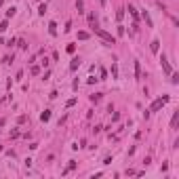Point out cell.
Here are the masks:
<instances>
[{
    "instance_id": "cell-1",
    "label": "cell",
    "mask_w": 179,
    "mask_h": 179,
    "mask_svg": "<svg viewBox=\"0 0 179 179\" xmlns=\"http://www.w3.org/2000/svg\"><path fill=\"white\" fill-rule=\"evenodd\" d=\"M93 32L101 38V40H105L107 44H114V42H116V38H114V36L110 34V32H105V30H101V28H93Z\"/></svg>"
},
{
    "instance_id": "cell-2",
    "label": "cell",
    "mask_w": 179,
    "mask_h": 179,
    "mask_svg": "<svg viewBox=\"0 0 179 179\" xmlns=\"http://www.w3.org/2000/svg\"><path fill=\"white\" fill-rule=\"evenodd\" d=\"M166 103H169V97H166V95H164V97H158V99L152 103V107H150L148 112H158L160 107H162V105H166Z\"/></svg>"
},
{
    "instance_id": "cell-3",
    "label": "cell",
    "mask_w": 179,
    "mask_h": 179,
    "mask_svg": "<svg viewBox=\"0 0 179 179\" xmlns=\"http://www.w3.org/2000/svg\"><path fill=\"white\" fill-rule=\"evenodd\" d=\"M160 66H162V70H164L166 74H173V70H171V66H169V61H166V57H164V55L160 57Z\"/></svg>"
},
{
    "instance_id": "cell-4",
    "label": "cell",
    "mask_w": 179,
    "mask_h": 179,
    "mask_svg": "<svg viewBox=\"0 0 179 179\" xmlns=\"http://www.w3.org/2000/svg\"><path fill=\"white\" fill-rule=\"evenodd\" d=\"M89 25H91V30L97 28V17H95V13H89Z\"/></svg>"
},
{
    "instance_id": "cell-5",
    "label": "cell",
    "mask_w": 179,
    "mask_h": 179,
    "mask_svg": "<svg viewBox=\"0 0 179 179\" xmlns=\"http://www.w3.org/2000/svg\"><path fill=\"white\" fill-rule=\"evenodd\" d=\"M48 34H51V36H57V23H55V21H51V23H48Z\"/></svg>"
},
{
    "instance_id": "cell-6",
    "label": "cell",
    "mask_w": 179,
    "mask_h": 179,
    "mask_svg": "<svg viewBox=\"0 0 179 179\" xmlns=\"http://www.w3.org/2000/svg\"><path fill=\"white\" fill-rule=\"evenodd\" d=\"M78 68H80V59L76 57V59H72V63H70V70L74 72V70H78Z\"/></svg>"
},
{
    "instance_id": "cell-7",
    "label": "cell",
    "mask_w": 179,
    "mask_h": 179,
    "mask_svg": "<svg viewBox=\"0 0 179 179\" xmlns=\"http://www.w3.org/2000/svg\"><path fill=\"white\" fill-rule=\"evenodd\" d=\"M74 169H76V160H70L68 166H66V171H63V175H66V173H70V171H74Z\"/></svg>"
},
{
    "instance_id": "cell-8",
    "label": "cell",
    "mask_w": 179,
    "mask_h": 179,
    "mask_svg": "<svg viewBox=\"0 0 179 179\" xmlns=\"http://www.w3.org/2000/svg\"><path fill=\"white\" fill-rule=\"evenodd\" d=\"M177 122H179V112H175V114H173V120H171V127H173V129H177Z\"/></svg>"
},
{
    "instance_id": "cell-9",
    "label": "cell",
    "mask_w": 179,
    "mask_h": 179,
    "mask_svg": "<svg viewBox=\"0 0 179 179\" xmlns=\"http://www.w3.org/2000/svg\"><path fill=\"white\" fill-rule=\"evenodd\" d=\"M48 118H51V112H48V110H44V112L40 114V120H42V122H46Z\"/></svg>"
},
{
    "instance_id": "cell-10",
    "label": "cell",
    "mask_w": 179,
    "mask_h": 179,
    "mask_svg": "<svg viewBox=\"0 0 179 179\" xmlns=\"http://www.w3.org/2000/svg\"><path fill=\"white\" fill-rule=\"evenodd\" d=\"M91 101H93V103H99V101H101V93H95V95H91Z\"/></svg>"
},
{
    "instance_id": "cell-11",
    "label": "cell",
    "mask_w": 179,
    "mask_h": 179,
    "mask_svg": "<svg viewBox=\"0 0 179 179\" xmlns=\"http://www.w3.org/2000/svg\"><path fill=\"white\" fill-rule=\"evenodd\" d=\"M158 46H160V42H158V40L152 42V46H150V48H152V53H158Z\"/></svg>"
},
{
    "instance_id": "cell-12",
    "label": "cell",
    "mask_w": 179,
    "mask_h": 179,
    "mask_svg": "<svg viewBox=\"0 0 179 179\" xmlns=\"http://www.w3.org/2000/svg\"><path fill=\"white\" fill-rule=\"evenodd\" d=\"M135 76H137V78L141 76V66H139V61H135Z\"/></svg>"
},
{
    "instance_id": "cell-13",
    "label": "cell",
    "mask_w": 179,
    "mask_h": 179,
    "mask_svg": "<svg viewBox=\"0 0 179 179\" xmlns=\"http://www.w3.org/2000/svg\"><path fill=\"white\" fill-rule=\"evenodd\" d=\"M78 38L80 40H86V38H89V32H78Z\"/></svg>"
},
{
    "instance_id": "cell-14",
    "label": "cell",
    "mask_w": 179,
    "mask_h": 179,
    "mask_svg": "<svg viewBox=\"0 0 179 179\" xmlns=\"http://www.w3.org/2000/svg\"><path fill=\"white\" fill-rule=\"evenodd\" d=\"M143 19H145V23H148V25H150V28H152V19H150V15H148V13H145V11H143Z\"/></svg>"
},
{
    "instance_id": "cell-15",
    "label": "cell",
    "mask_w": 179,
    "mask_h": 179,
    "mask_svg": "<svg viewBox=\"0 0 179 179\" xmlns=\"http://www.w3.org/2000/svg\"><path fill=\"white\" fill-rule=\"evenodd\" d=\"M129 13H131L135 19H137V11H135V7H131V4H129Z\"/></svg>"
},
{
    "instance_id": "cell-16",
    "label": "cell",
    "mask_w": 179,
    "mask_h": 179,
    "mask_svg": "<svg viewBox=\"0 0 179 179\" xmlns=\"http://www.w3.org/2000/svg\"><path fill=\"white\" fill-rule=\"evenodd\" d=\"M76 9H78V13H82V0H76Z\"/></svg>"
},
{
    "instance_id": "cell-17",
    "label": "cell",
    "mask_w": 179,
    "mask_h": 179,
    "mask_svg": "<svg viewBox=\"0 0 179 179\" xmlns=\"http://www.w3.org/2000/svg\"><path fill=\"white\" fill-rule=\"evenodd\" d=\"M7 28H9V21H7V19H4V21H2V23H0V30H2V32H4V30H7Z\"/></svg>"
},
{
    "instance_id": "cell-18",
    "label": "cell",
    "mask_w": 179,
    "mask_h": 179,
    "mask_svg": "<svg viewBox=\"0 0 179 179\" xmlns=\"http://www.w3.org/2000/svg\"><path fill=\"white\" fill-rule=\"evenodd\" d=\"M38 13H40V15H44V13H46V4H40V9H38Z\"/></svg>"
},
{
    "instance_id": "cell-19",
    "label": "cell",
    "mask_w": 179,
    "mask_h": 179,
    "mask_svg": "<svg viewBox=\"0 0 179 179\" xmlns=\"http://www.w3.org/2000/svg\"><path fill=\"white\" fill-rule=\"evenodd\" d=\"M15 11H17V9H13V7H11V9L7 11V17H13V15H15Z\"/></svg>"
},
{
    "instance_id": "cell-20",
    "label": "cell",
    "mask_w": 179,
    "mask_h": 179,
    "mask_svg": "<svg viewBox=\"0 0 179 179\" xmlns=\"http://www.w3.org/2000/svg\"><path fill=\"white\" fill-rule=\"evenodd\" d=\"M116 17H118V21H122V17H124V11H122V9L116 13Z\"/></svg>"
},
{
    "instance_id": "cell-21",
    "label": "cell",
    "mask_w": 179,
    "mask_h": 179,
    "mask_svg": "<svg viewBox=\"0 0 179 179\" xmlns=\"http://www.w3.org/2000/svg\"><path fill=\"white\" fill-rule=\"evenodd\" d=\"M171 78H173V84L179 82V74H171Z\"/></svg>"
},
{
    "instance_id": "cell-22",
    "label": "cell",
    "mask_w": 179,
    "mask_h": 179,
    "mask_svg": "<svg viewBox=\"0 0 179 179\" xmlns=\"http://www.w3.org/2000/svg\"><path fill=\"white\" fill-rule=\"evenodd\" d=\"M112 76H114V78H118V68L116 66H112Z\"/></svg>"
},
{
    "instance_id": "cell-23",
    "label": "cell",
    "mask_w": 179,
    "mask_h": 179,
    "mask_svg": "<svg viewBox=\"0 0 179 179\" xmlns=\"http://www.w3.org/2000/svg\"><path fill=\"white\" fill-rule=\"evenodd\" d=\"M70 30H72V21H68V23H66V28H63V32H70Z\"/></svg>"
},
{
    "instance_id": "cell-24",
    "label": "cell",
    "mask_w": 179,
    "mask_h": 179,
    "mask_svg": "<svg viewBox=\"0 0 179 179\" xmlns=\"http://www.w3.org/2000/svg\"><path fill=\"white\" fill-rule=\"evenodd\" d=\"M32 74H40V68H38V66H32Z\"/></svg>"
},
{
    "instance_id": "cell-25",
    "label": "cell",
    "mask_w": 179,
    "mask_h": 179,
    "mask_svg": "<svg viewBox=\"0 0 179 179\" xmlns=\"http://www.w3.org/2000/svg\"><path fill=\"white\" fill-rule=\"evenodd\" d=\"M76 51V44H68V53H74Z\"/></svg>"
},
{
    "instance_id": "cell-26",
    "label": "cell",
    "mask_w": 179,
    "mask_h": 179,
    "mask_svg": "<svg viewBox=\"0 0 179 179\" xmlns=\"http://www.w3.org/2000/svg\"><path fill=\"white\" fill-rule=\"evenodd\" d=\"M99 2H101V7H105V2H107V0H99Z\"/></svg>"
},
{
    "instance_id": "cell-27",
    "label": "cell",
    "mask_w": 179,
    "mask_h": 179,
    "mask_svg": "<svg viewBox=\"0 0 179 179\" xmlns=\"http://www.w3.org/2000/svg\"><path fill=\"white\" fill-rule=\"evenodd\" d=\"M2 2H4V0H0V7H2Z\"/></svg>"
}]
</instances>
